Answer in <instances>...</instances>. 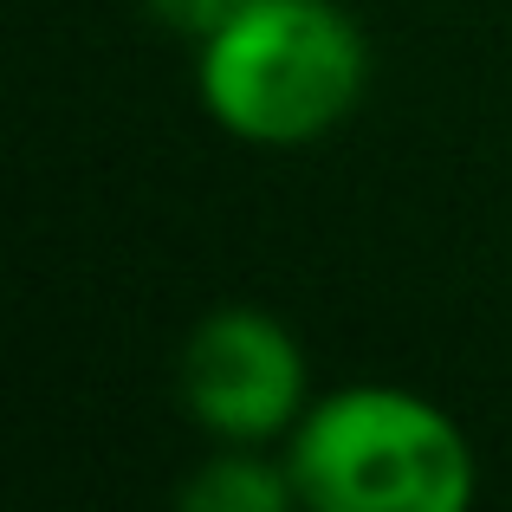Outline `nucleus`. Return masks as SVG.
<instances>
[{"label": "nucleus", "instance_id": "f03ea898", "mask_svg": "<svg viewBox=\"0 0 512 512\" xmlns=\"http://www.w3.org/2000/svg\"><path fill=\"white\" fill-rule=\"evenodd\" d=\"M286 467L318 512H461L480 487L454 415L396 383H350L312 402Z\"/></svg>", "mask_w": 512, "mask_h": 512}, {"label": "nucleus", "instance_id": "7ed1b4c3", "mask_svg": "<svg viewBox=\"0 0 512 512\" xmlns=\"http://www.w3.org/2000/svg\"><path fill=\"white\" fill-rule=\"evenodd\" d=\"M182 402L227 448H253L305 415V350L260 305H221L182 344Z\"/></svg>", "mask_w": 512, "mask_h": 512}, {"label": "nucleus", "instance_id": "f257e3e1", "mask_svg": "<svg viewBox=\"0 0 512 512\" xmlns=\"http://www.w3.org/2000/svg\"><path fill=\"white\" fill-rule=\"evenodd\" d=\"M201 111L240 143L305 150L370 91V39L338 0H253L201 39Z\"/></svg>", "mask_w": 512, "mask_h": 512}, {"label": "nucleus", "instance_id": "20e7f679", "mask_svg": "<svg viewBox=\"0 0 512 512\" xmlns=\"http://www.w3.org/2000/svg\"><path fill=\"white\" fill-rule=\"evenodd\" d=\"M292 500H299L292 467L286 461H260V454H240V448L221 454V461H208L182 487L188 512H286Z\"/></svg>", "mask_w": 512, "mask_h": 512}, {"label": "nucleus", "instance_id": "39448f33", "mask_svg": "<svg viewBox=\"0 0 512 512\" xmlns=\"http://www.w3.org/2000/svg\"><path fill=\"white\" fill-rule=\"evenodd\" d=\"M143 7H150L169 33H182V39H195V46H201V39H214L227 20H240L253 0H143Z\"/></svg>", "mask_w": 512, "mask_h": 512}]
</instances>
